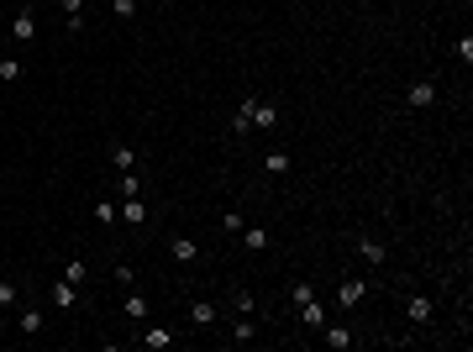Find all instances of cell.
Wrapping results in <instances>:
<instances>
[{"label":"cell","mask_w":473,"mask_h":352,"mask_svg":"<svg viewBox=\"0 0 473 352\" xmlns=\"http://www.w3.org/2000/svg\"><path fill=\"white\" fill-rule=\"evenodd\" d=\"M142 347H147V352H168V347H174V331H168V326H158V321H142Z\"/></svg>","instance_id":"cell-1"},{"label":"cell","mask_w":473,"mask_h":352,"mask_svg":"<svg viewBox=\"0 0 473 352\" xmlns=\"http://www.w3.org/2000/svg\"><path fill=\"white\" fill-rule=\"evenodd\" d=\"M11 37H16V42H32V37H37V11H32V6H22V11L11 16Z\"/></svg>","instance_id":"cell-2"},{"label":"cell","mask_w":473,"mask_h":352,"mask_svg":"<svg viewBox=\"0 0 473 352\" xmlns=\"http://www.w3.org/2000/svg\"><path fill=\"white\" fill-rule=\"evenodd\" d=\"M363 300H368V284L363 279H347L342 289H337V305H342V310H358Z\"/></svg>","instance_id":"cell-3"},{"label":"cell","mask_w":473,"mask_h":352,"mask_svg":"<svg viewBox=\"0 0 473 352\" xmlns=\"http://www.w3.org/2000/svg\"><path fill=\"white\" fill-rule=\"evenodd\" d=\"M47 300H53V305H58V310H74V305H79V284L58 279V284H53V289H47Z\"/></svg>","instance_id":"cell-4"},{"label":"cell","mask_w":473,"mask_h":352,"mask_svg":"<svg viewBox=\"0 0 473 352\" xmlns=\"http://www.w3.org/2000/svg\"><path fill=\"white\" fill-rule=\"evenodd\" d=\"M279 127V106H268V100H252V131H273Z\"/></svg>","instance_id":"cell-5"},{"label":"cell","mask_w":473,"mask_h":352,"mask_svg":"<svg viewBox=\"0 0 473 352\" xmlns=\"http://www.w3.org/2000/svg\"><path fill=\"white\" fill-rule=\"evenodd\" d=\"M116 216H121L127 226H142V221H147V205H142V195H127V200L116 205Z\"/></svg>","instance_id":"cell-6"},{"label":"cell","mask_w":473,"mask_h":352,"mask_svg":"<svg viewBox=\"0 0 473 352\" xmlns=\"http://www.w3.org/2000/svg\"><path fill=\"white\" fill-rule=\"evenodd\" d=\"M321 331H326V347H337V352H347V347H353V342H358V331H353V326H342V321H337V326H331V321H326V326H321Z\"/></svg>","instance_id":"cell-7"},{"label":"cell","mask_w":473,"mask_h":352,"mask_svg":"<svg viewBox=\"0 0 473 352\" xmlns=\"http://www.w3.org/2000/svg\"><path fill=\"white\" fill-rule=\"evenodd\" d=\"M405 316H410L415 326H426V321H431V294H410V300H405Z\"/></svg>","instance_id":"cell-8"},{"label":"cell","mask_w":473,"mask_h":352,"mask_svg":"<svg viewBox=\"0 0 473 352\" xmlns=\"http://www.w3.org/2000/svg\"><path fill=\"white\" fill-rule=\"evenodd\" d=\"M300 321H305V326H310V331H321V326H326V305H321L316 294H310L305 305H300Z\"/></svg>","instance_id":"cell-9"},{"label":"cell","mask_w":473,"mask_h":352,"mask_svg":"<svg viewBox=\"0 0 473 352\" xmlns=\"http://www.w3.org/2000/svg\"><path fill=\"white\" fill-rule=\"evenodd\" d=\"M168 258H174V263H195V258H200V247L189 242V237H174V242H168Z\"/></svg>","instance_id":"cell-10"},{"label":"cell","mask_w":473,"mask_h":352,"mask_svg":"<svg viewBox=\"0 0 473 352\" xmlns=\"http://www.w3.org/2000/svg\"><path fill=\"white\" fill-rule=\"evenodd\" d=\"M358 253H363L368 269H384V258H390V253H384V242H374V237H363V242H358Z\"/></svg>","instance_id":"cell-11"},{"label":"cell","mask_w":473,"mask_h":352,"mask_svg":"<svg viewBox=\"0 0 473 352\" xmlns=\"http://www.w3.org/2000/svg\"><path fill=\"white\" fill-rule=\"evenodd\" d=\"M189 326H216V300H195L189 305Z\"/></svg>","instance_id":"cell-12"},{"label":"cell","mask_w":473,"mask_h":352,"mask_svg":"<svg viewBox=\"0 0 473 352\" xmlns=\"http://www.w3.org/2000/svg\"><path fill=\"white\" fill-rule=\"evenodd\" d=\"M242 247H248V253H263V247H268V226H242Z\"/></svg>","instance_id":"cell-13"},{"label":"cell","mask_w":473,"mask_h":352,"mask_svg":"<svg viewBox=\"0 0 473 352\" xmlns=\"http://www.w3.org/2000/svg\"><path fill=\"white\" fill-rule=\"evenodd\" d=\"M415 111H426V106H437V84H410V95H405Z\"/></svg>","instance_id":"cell-14"},{"label":"cell","mask_w":473,"mask_h":352,"mask_svg":"<svg viewBox=\"0 0 473 352\" xmlns=\"http://www.w3.org/2000/svg\"><path fill=\"white\" fill-rule=\"evenodd\" d=\"M16 326H22V337H37V331H42V310H37V305H26L22 316H16Z\"/></svg>","instance_id":"cell-15"},{"label":"cell","mask_w":473,"mask_h":352,"mask_svg":"<svg viewBox=\"0 0 473 352\" xmlns=\"http://www.w3.org/2000/svg\"><path fill=\"white\" fill-rule=\"evenodd\" d=\"M111 163H116L121 174H127V168H137V153H131L127 142H111Z\"/></svg>","instance_id":"cell-16"},{"label":"cell","mask_w":473,"mask_h":352,"mask_svg":"<svg viewBox=\"0 0 473 352\" xmlns=\"http://www.w3.org/2000/svg\"><path fill=\"white\" fill-rule=\"evenodd\" d=\"M232 131H236V137H242V131H252V95L242 100V106H236V116H232Z\"/></svg>","instance_id":"cell-17"},{"label":"cell","mask_w":473,"mask_h":352,"mask_svg":"<svg viewBox=\"0 0 473 352\" xmlns=\"http://www.w3.org/2000/svg\"><path fill=\"white\" fill-rule=\"evenodd\" d=\"M90 216H95V226H116V221H121V216H116V200H100Z\"/></svg>","instance_id":"cell-18"},{"label":"cell","mask_w":473,"mask_h":352,"mask_svg":"<svg viewBox=\"0 0 473 352\" xmlns=\"http://www.w3.org/2000/svg\"><path fill=\"white\" fill-rule=\"evenodd\" d=\"M116 195L121 200H127V195H142V179L131 174V168H127V174H116Z\"/></svg>","instance_id":"cell-19"},{"label":"cell","mask_w":473,"mask_h":352,"mask_svg":"<svg viewBox=\"0 0 473 352\" xmlns=\"http://www.w3.org/2000/svg\"><path fill=\"white\" fill-rule=\"evenodd\" d=\"M263 168H268V174H289V153H284V147H273V153L263 158Z\"/></svg>","instance_id":"cell-20"},{"label":"cell","mask_w":473,"mask_h":352,"mask_svg":"<svg viewBox=\"0 0 473 352\" xmlns=\"http://www.w3.org/2000/svg\"><path fill=\"white\" fill-rule=\"evenodd\" d=\"M127 316L131 321H147V294H127Z\"/></svg>","instance_id":"cell-21"},{"label":"cell","mask_w":473,"mask_h":352,"mask_svg":"<svg viewBox=\"0 0 473 352\" xmlns=\"http://www.w3.org/2000/svg\"><path fill=\"white\" fill-rule=\"evenodd\" d=\"M452 58H458V63H473V37H468V32L452 42Z\"/></svg>","instance_id":"cell-22"},{"label":"cell","mask_w":473,"mask_h":352,"mask_svg":"<svg viewBox=\"0 0 473 352\" xmlns=\"http://www.w3.org/2000/svg\"><path fill=\"white\" fill-rule=\"evenodd\" d=\"M16 300H22V289H16V284H6V279H0V310H16Z\"/></svg>","instance_id":"cell-23"},{"label":"cell","mask_w":473,"mask_h":352,"mask_svg":"<svg viewBox=\"0 0 473 352\" xmlns=\"http://www.w3.org/2000/svg\"><path fill=\"white\" fill-rule=\"evenodd\" d=\"M232 342H252V316H236V326H232Z\"/></svg>","instance_id":"cell-24"},{"label":"cell","mask_w":473,"mask_h":352,"mask_svg":"<svg viewBox=\"0 0 473 352\" xmlns=\"http://www.w3.org/2000/svg\"><path fill=\"white\" fill-rule=\"evenodd\" d=\"M0 79L16 84V79H22V63H16V58H0Z\"/></svg>","instance_id":"cell-25"},{"label":"cell","mask_w":473,"mask_h":352,"mask_svg":"<svg viewBox=\"0 0 473 352\" xmlns=\"http://www.w3.org/2000/svg\"><path fill=\"white\" fill-rule=\"evenodd\" d=\"M111 11H116L121 22H131V16H137V0H111Z\"/></svg>","instance_id":"cell-26"},{"label":"cell","mask_w":473,"mask_h":352,"mask_svg":"<svg viewBox=\"0 0 473 352\" xmlns=\"http://www.w3.org/2000/svg\"><path fill=\"white\" fill-rule=\"evenodd\" d=\"M221 226L236 237V232H242V211H221Z\"/></svg>","instance_id":"cell-27"},{"label":"cell","mask_w":473,"mask_h":352,"mask_svg":"<svg viewBox=\"0 0 473 352\" xmlns=\"http://www.w3.org/2000/svg\"><path fill=\"white\" fill-rule=\"evenodd\" d=\"M111 273H116V284H127V289H131V279H137V269H131V263H116Z\"/></svg>","instance_id":"cell-28"},{"label":"cell","mask_w":473,"mask_h":352,"mask_svg":"<svg viewBox=\"0 0 473 352\" xmlns=\"http://www.w3.org/2000/svg\"><path fill=\"white\" fill-rule=\"evenodd\" d=\"M63 279H69V284H84V258H74L69 269H63Z\"/></svg>","instance_id":"cell-29"},{"label":"cell","mask_w":473,"mask_h":352,"mask_svg":"<svg viewBox=\"0 0 473 352\" xmlns=\"http://www.w3.org/2000/svg\"><path fill=\"white\" fill-rule=\"evenodd\" d=\"M232 310L236 316H252V294H232Z\"/></svg>","instance_id":"cell-30"},{"label":"cell","mask_w":473,"mask_h":352,"mask_svg":"<svg viewBox=\"0 0 473 352\" xmlns=\"http://www.w3.org/2000/svg\"><path fill=\"white\" fill-rule=\"evenodd\" d=\"M63 6V16H84V0H58Z\"/></svg>","instance_id":"cell-31"}]
</instances>
